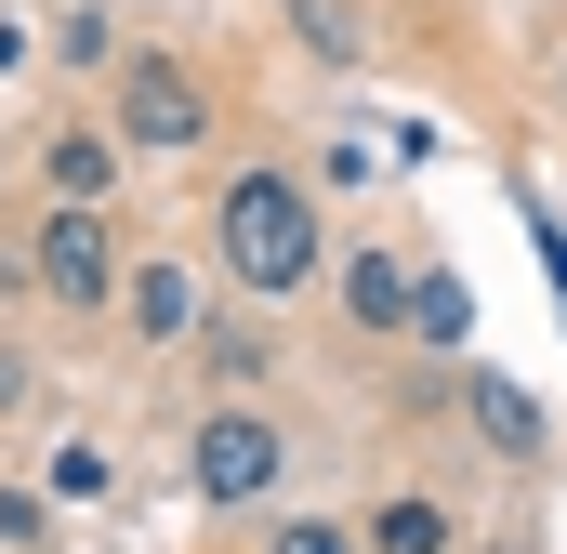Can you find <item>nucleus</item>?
<instances>
[{
    "instance_id": "obj_1",
    "label": "nucleus",
    "mask_w": 567,
    "mask_h": 554,
    "mask_svg": "<svg viewBox=\"0 0 567 554\" xmlns=\"http://www.w3.org/2000/svg\"><path fill=\"white\" fill-rule=\"evenodd\" d=\"M212 252H225L238 290H303L317 277V198H303V172H238L225 212H212Z\"/></svg>"
},
{
    "instance_id": "obj_2",
    "label": "nucleus",
    "mask_w": 567,
    "mask_h": 554,
    "mask_svg": "<svg viewBox=\"0 0 567 554\" xmlns=\"http://www.w3.org/2000/svg\"><path fill=\"white\" fill-rule=\"evenodd\" d=\"M27 277H40V304H66V317L120 304L133 277H120V225H106V198H53V225L27 238Z\"/></svg>"
},
{
    "instance_id": "obj_3",
    "label": "nucleus",
    "mask_w": 567,
    "mask_h": 554,
    "mask_svg": "<svg viewBox=\"0 0 567 554\" xmlns=\"http://www.w3.org/2000/svg\"><path fill=\"white\" fill-rule=\"evenodd\" d=\"M120 145H133V158H185V145H212V93H198L185 53H133V66H120Z\"/></svg>"
},
{
    "instance_id": "obj_4",
    "label": "nucleus",
    "mask_w": 567,
    "mask_h": 554,
    "mask_svg": "<svg viewBox=\"0 0 567 554\" xmlns=\"http://www.w3.org/2000/svg\"><path fill=\"white\" fill-rule=\"evenodd\" d=\"M278 475H290V435L265 410H212L185 435V489H198V502H265Z\"/></svg>"
},
{
    "instance_id": "obj_5",
    "label": "nucleus",
    "mask_w": 567,
    "mask_h": 554,
    "mask_svg": "<svg viewBox=\"0 0 567 554\" xmlns=\"http://www.w3.org/2000/svg\"><path fill=\"white\" fill-rule=\"evenodd\" d=\"M410 290H423L410 252H357V265H343V317H357V330H410Z\"/></svg>"
},
{
    "instance_id": "obj_6",
    "label": "nucleus",
    "mask_w": 567,
    "mask_h": 554,
    "mask_svg": "<svg viewBox=\"0 0 567 554\" xmlns=\"http://www.w3.org/2000/svg\"><path fill=\"white\" fill-rule=\"evenodd\" d=\"M120 304H133L145 343H185V330H198V277L172 265V252H158V265H133V290H120Z\"/></svg>"
},
{
    "instance_id": "obj_7",
    "label": "nucleus",
    "mask_w": 567,
    "mask_h": 554,
    "mask_svg": "<svg viewBox=\"0 0 567 554\" xmlns=\"http://www.w3.org/2000/svg\"><path fill=\"white\" fill-rule=\"evenodd\" d=\"M120 158H133L120 133H53V145H40V172H53V198H106V185H120Z\"/></svg>"
},
{
    "instance_id": "obj_8",
    "label": "nucleus",
    "mask_w": 567,
    "mask_h": 554,
    "mask_svg": "<svg viewBox=\"0 0 567 554\" xmlns=\"http://www.w3.org/2000/svg\"><path fill=\"white\" fill-rule=\"evenodd\" d=\"M370 554H449V502H423V489H396V502L370 515Z\"/></svg>"
},
{
    "instance_id": "obj_9",
    "label": "nucleus",
    "mask_w": 567,
    "mask_h": 554,
    "mask_svg": "<svg viewBox=\"0 0 567 554\" xmlns=\"http://www.w3.org/2000/svg\"><path fill=\"white\" fill-rule=\"evenodd\" d=\"M410 330H423L435 357H449V343L475 330V304H462V277H423V290H410Z\"/></svg>"
},
{
    "instance_id": "obj_10",
    "label": "nucleus",
    "mask_w": 567,
    "mask_h": 554,
    "mask_svg": "<svg viewBox=\"0 0 567 554\" xmlns=\"http://www.w3.org/2000/svg\"><path fill=\"white\" fill-rule=\"evenodd\" d=\"M278 13L303 27V40H317V53H370V27H357L343 0H278Z\"/></svg>"
},
{
    "instance_id": "obj_11",
    "label": "nucleus",
    "mask_w": 567,
    "mask_h": 554,
    "mask_svg": "<svg viewBox=\"0 0 567 554\" xmlns=\"http://www.w3.org/2000/svg\"><path fill=\"white\" fill-rule=\"evenodd\" d=\"M475 422H488V449H528V435H542V410H528L515 383H475Z\"/></svg>"
},
{
    "instance_id": "obj_12",
    "label": "nucleus",
    "mask_w": 567,
    "mask_h": 554,
    "mask_svg": "<svg viewBox=\"0 0 567 554\" xmlns=\"http://www.w3.org/2000/svg\"><path fill=\"white\" fill-rule=\"evenodd\" d=\"M53 502H106V449H93V435L53 449Z\"/></svg>"
},
{
    "instance_id": "obj_13",
    "label": "nucleus",
    "mask_w": 567,
    "mask_h": 554,
    "mask_svg": "<svg viewBox=\"0 0 567 554\" xmlns=\"http://www.w3.org/2000/svg\"><path fill=\"white\" fill-rule=\"evenodd\" d=\"M265 554H370V542H357V529H330V515H303V529H278Z\"/></svg>"
},
{
    "instance_id": "obj_14",
    "label": "nucleus",
    "mask_w": 567,
    "mask_h": 554,
    "mask_svg": "<svg viewBox=\"0 0 567 554\" xmlns=\"http://www.w3.org/2000/svg\"><path fill=\"white\" fill-rule=\"evenodd\" d=\"M0 410H27V357H0Z\"/></svg>"
},
{
    "instance_id": "obj_15",
    "label": "nucleus",
    "mask_w": 567,
    "mask_h": 554,
    "mask_svg": "<svg viewBox=\"0 0 567 554\" xmlns=\"http://www.w3.org/2000/svg\"><path fill=\"white\" fill-rule=\"evenodd\" d=\"M13 66H27V27H13V13H0V80H13Z\"/></svg>"
},
{
    "instance_id": "obj_16",
    "label": "nucleus",
    "mask_w": 567,
    "mask_h": 554,
    "mask_svg": "<svg viewBox=\"0 0 567 554\" xmlns=\"http://www.w3.org/2000/svg\"><path fill=\"white\" fill-rule=\"evenodd\" d=\"M449 554H462V542H449Z\"/></svg>"
}]
</instances>
